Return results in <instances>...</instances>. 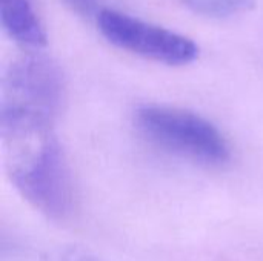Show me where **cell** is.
<instances>
[{"instance_id":"obj_1","label":"cell","mask_w":263,"mask_h":261,"mask_svg":"<svg viewBox=\"0 0 263 261\" xmlns=\"http://www.w3.org/2000/svg\"><path fill=\"white\" fill-rule=\"evenodd\" d=\"M8 175L40 214L63 222L72 212V182L54 128L0 131Z\"/></svg>"},{"instance_id":"obj_2","label":"cell","mask_w":263,"mask_h":261,"mask_svg":"<svg viewBox=\"0 0 263 261\" xmlns=\"http://www.w3.org/2000/svg\"><path fill=\"white\" fill-rule=\"evenodd\" d=\"M65 98V78L51 57L28 51L3 72L0 129L54 128Z\"/></svg>"},{"instance_id":"obj_3","label":"cell","mask_w":263,"mask_h":261,"mask_svg":"<svg viewBox=\"0 0 263 261\" xmlns=\"http://www.w3.org/2000/svg\"><path fill=\"white\" fill-rule=\"evenodd\" d=\"M136 125L151 143L193 162L219 166L228 162L230 146L222 132L199 114L159 105L136 112Z\"/></svg>"},{"instance_id":"obj_4","label":"cell","mask_w":263,"mask_h":261,"mask_svg":"<svg viewBox=\"0 0 263 261\" xmlns=\"http://www.w3.org/2000/svg\"><path fill=\"white\" fill-rule=\"evenodd\" d=\"M97 28L114 46L170 66H182L199 57V46L190 37L117 9H100Z\"/></svg>"},{"instance_id":"obj_5","label":"cell","mask_w":263,"mask_h":261,"mask_svg":"<svg viewBox=\"0 0 263 261\" xmlns=\"http://www.w3.org/2000/svg\"><path fill=\"white\" fill-rule=\"evenodd\" d=\"M0 22L18 45L31 49L45 46L46 31L32 0H0Z\"/></svg>"},{"instance_id":"obj_6","label":"cell","mask_w":263,"mask_h":261,"mask_svg":"<svg viewBox=\"0 0 263 261\" xmlns=\"http://www.w3.org/2000/svg\"><path fill=\"white\" fill-rule=\"evenodd\" d=\"M188 9L210 18H228L245 11L253 0H179Z\"/></svg>"},{"instance_id":"obj_7","label":"cell","mask_w":263,"mask_h":261,"mask_svg":"<svg viewBox=\"0 0 263 261\" xmlns=\"http://www.w3.org/2000/svg\"><path fill=\"white\" fill-rule=\"evenodd\" d=\"M42 261H105L91 251L79 246H60L43 255Z\"/></svg>"},{"instance_id":"obj_8","label":"cell","mask_w":263,"mask_h":261,"mask_svg":"<svg viewBox=\"0 0 263 261\" xmlns=\"http://www.w3.org/2000/svg\"><path fill=\"white\" fill-rule=\"evenodd\" d=\"M68 8H71L76 14L85 18L97 17L100 8L97 0H62Z\"/></svg>"}]
</instances>
